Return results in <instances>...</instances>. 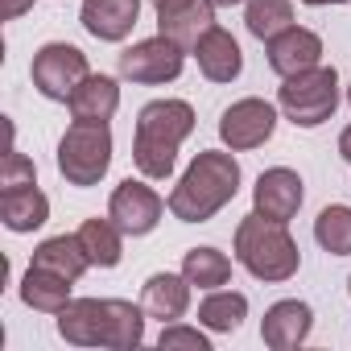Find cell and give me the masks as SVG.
<instances>
[{
    "label": "cell",
    "mask_w": 351,
    "mask_h": 351,
    "mask_svg": "<svg viewBox=\"0 0 351 351\" xmlns=\"http://www.w3.org/2000/svg\"><path fill=\"white\" fill-rule=\"evenodd\" d=\"M58 335L75 347H112L132 351L145 339V306L124 298H71L58 314Z\"/></svg>",
    "instance_id": "obj_1"
},
{
    "label": "cell",
    "mask_w": 351,
    "mask_h": 351,
    "mask_svg": "<svg viewBox=\"0 0 351 351\" xmlns=\"http://www.w3.org/2000/svg\"><path fill=\"white\" fill-rule=\"evenodd\" d=\"M240 191V161L236 153L223 149H203L186 173L178 178V186L169 191V215L182 223H207L211 215H219Z\"/></svg>",
    "instance_id": "obj_2"
},
{
    "label": "cell",
    "mask_w": 351,
    "mask_h": 351,
    "mask_svg": "<svg viewBox=\"0 0 351 351\" xmlns=\"http://www.w3.org/2000/svg\"><path fill=\"white\" fill-rule=\"evenodd\" d=\"M195 132V108L186 99H153L136 112V136H132V161L141 178L165 182L178 165L182 141Z\"/></svg>",
    "instance_id": "obj_3"
},
{
    "label": "cell",
    "mask_w": 351,
    "mask_h": 351,
    "mask_svg": "<svg viewBox=\"0 0 351 351\" xmlns=\"http://www.w3.org/2000/svg\"><path fill=\"white\" fill-rule=\"evenodd\" d=\"M236 261L256 277V281H289L302 265V248L289 236V223L269 219L261 211L244 215L236 223Z\"/></svg>",
    "instance_id": "obj_4"
},
{
    "label": "cell",
    "mask_w": 351,
    "mask_h": 351,
    "mask_svg": "<svg viewBox=\"0 0 351 351\" xmlns=\"http://www.w3.org/2000/svg\"><path fill=\"white\" fill-rule=\"evenodd\" d=\"M112 165L108 120H75L58 141V173L71 186H99Z\"/></svg>",
    "instance_id": "obj_5"
},
{
    "label": "cell",
    "mask_w": 351,
    "mask_h": 351,
    "mask_svg": "<svg viewBox=\"0 0 351 351\" xmlns=\"http://www.w3.org/2000/svg\"><path fill=\"white\" fill-rule=\"evenodd\" d=\"M277 108L285 112L289 124L298 128H318L335 116L339 108V75L335 66H310V71H298L289 79H281L277 87Z\"/></svg>",
    "instance_id": "obj_6"
},
{
    "label": "cell",
    "mask_w": 351,
    "mask_h": 351,
    "mask_svg": "<svg viewBox=\"0 0 351 351\" xmlns=\"http://www.w3.org/2000/svg\"><path fill=\"white\" fill-rule=\"evenodd\" d=\"M87 75H91L87 54H83L79 46H71V42H46V46L34 54V62H29L34 87H38L46 99H58V104H66V99L75 95V87H79Z\"/></svg>",
    "instance_id": "obj_7"
},
{
    "label": "cell",
    "mask_w": 351,
    "mask_h": 351,
    "mask_svg": "<svg viewBox=\"0 0 351 351\" xmlns=\"http://www.w3.org/2000/svg\"><path fill=\"white\" fill-rule=\"evenodd\" d=\"M182 62H186V50L157 34V38H145L120 54V75L128 83H141V87H161V83H173L182 75Z\"/></svg>",
    "instance_id": "obj_8"
},
{
    "label": "cell",
    "mask_w": 351,
    "mask_h": 351,
    "mask_svg": "<svg viewBox=\"0 0 351 351\" xmlns=\"http://www.w3.org/2000/svg\"><path fill=\"white\" fill-rule=\"evenodd\" d=\"M277 128V108L269 99H236L232 108H223L219 116V141L232 149V153H248L256 145H265Z\"/></svg>",
    "instance_id": "obj_9"
},
{
    "label": "cell",
    "mask_w": 351,
    "mask_h": 351,
    "mask_svg": "<svg viewBox=\"0 0 351 351\" xmlns=\"http://www.w3.org/2000/svg\"><path fill=\"white\" fill-rule=\"evenodd\" d=\"M165 207H169V203H161V195H157L153 186H145V182H136V178H124V182L112 191V199H108V219H112L124 236H149V232L161 223Z\"/></svg>",
    "instance_id": "obj_10"
},
{
    "label": "cell",
    "mask_w": 351,
    "mask_h": 351,
    "mask_svg": "<svg viewBox=\"0 0 351 351\" xmlns=\"http://www.w3.org/2000/svg\"><path fill=\"white\" fill-rule=\"evenodd\" d=\"M302 199H306V186H302V178L289 165L265 169L256 178V186H252V211H261L269 219H281V223H289L298 215Z\"/></svg>",
    "instance_id": "obj_11"
},
{
    "label": "cell",
    "mask_w": 351,
    "mask_h": 351,
    "mask_svg": "<svg viewBox=\"0 0 351 351\" xmlns=\"http://www.w3.org/2000/svg\"><path fill=\"white\" fill-rule=\"evenodd\" d=\"M215 25V5L211 0H178V5L157 9V34L169 38L173 46H182L186 54H195L199 38Z\"/></svg>",
    "instance_id": "obj_12"
},
{
    "label": "cell",
    "mask_w": 351,
    "mask_h": 351,
    "mask_svg": "<svg viewBox=\"0 0 351 351\" xmlns=\"http://www.w3.org/2000/svg\"><path fill=\"white\" fill-rule=\"evenodd\" d=\"M310 330H314V310H310L306 302H298V298L273 302V306L265 310V322H261V339H265V347H273V351H293V347H302V343L310 339Z\"/></svg>",
    "instance_id": "obj_13"
},
{
    "label": "cell",
    "mask_w": 351,
    "mask_h": 351,
    "mask_svg": "<svg viewBox=\"0 0 351 351\" xmlns=\"http://www.w3.org/2000/svg\"><path fill=\"white\" fill-rule=\"evenodd\" d=\"M79 21L99 42H124L141 21V0H83Z\"/></svg>",
    "instance_id": "obj_14"
},
{
    "label": "cell",
    "mask_w": 351,
    "mask_h": 351,
    "mask_svg": "<svg viewBox=\"0 0 351 351\" xmlns=\"http://www.w3.org/2000/svg\"><path fill=\"white\" fill-rule=\"evenodd\" d=\"M265 46H269V66H273L281 79H289V75L310 71V66L322 62V38H318L314 29H302V25L281 29V34H277L273 42H265Z\"/></svg>",
    "instance_id": "obj_15"
},
{
    "label": "cell",
    "mask_w": 351,
    "mask_h": 351,
    "mask_svg": "<svg viewBox=\"0 0 351 351\" xmlns=\"http://www.w3.org/2000/svg\"><path fill=\"white\" fill-rule=\"evenodd\" d=\"M191 281L182 273H153L141 289V306L149 318H161V322H182L186 310H191Z\"/></svg>",
    "instance_id": "obj_16"
},
{
    "label": "cell",
    "mask_w": 351,
    "mask_h": 351,
    "mask_svg": "<svg viewBox=\"0 0 351 351\" xmlns=\"http://www.w3.org/2000/svg\"><path fill=\"white\" fill-rule=\"evenodd\" d=\"M195 58H199V71H203L211 83H232V79H240V71H244L240 42H236L228 29H219V25H211V29L199 38Z\"/></svg>",
    "instance_id": "obj_17"
},
{
    "label": "cell",
    "mask_w": 351,
    "mask_h": 351,
    "mask_svg": "<svg viewBox=\"0 0 351 351\" xmlns=\"http://www.w3.org/2000/svg\"><path fill=\"white\" fill-rule=\"evenodd\" d=\"M50 219V199L34 186H17V191H0V223L9 232L25 236V232H38L42 223Z\"/></svg>",
    "instance_id": "obj_18"
},
{
    "label": "cell",
    "mask_w": 351,
    "mask_h": 351,
    "mask_svg": "<svg viewBox=\"0 0 351 351\" xmlns=\"http://www.w3.org/2000/svg\"><path fill=\"white\" fill-rule=\"evenodd\" d=\"M71 277L54 273V269H42V265H29L25 277H21V302L29 310H42V314H58L66 302H71Z\"/></svg>",
    "instance_id": "obj_19"
},
{
    "label": "cell",
    "mask_w": 351,
    "mask_h": 351,
    "mask_svg": "<svg viewBox=\"0 0 351 351\" xmlns=\"http://www.w3.org/2000/svg\"><path fill=\"white\" fill-rule=\"evenodd\" d=\"M66 108H71L75 120H112L116 108H120V87L108 75H87L75 87V95L66 99Z\"/></svg>",
    "instance_id": "obj_20"
},
{
    "label": "cell",
    "mask_w": 351,
    "mask_h": 351,
    "mask_svg": "<svg viewBox=\"0 0 351 351\" xmlns=\"http://www.w3.org/2000/svg\"><path fill=\"white\" fill-rule=\"evenodd\" d=\"M75 236H79L87 261H91V269H116L120 265V256H124V240L120 236L124 232L112 219H83Z\"/></svg>",
    "instance_id": "obj_21"
},
{
    "label": "cell",
    "mask_w": 351,
    "mask_h": 351,
    "mask_svg": "<svg viewBox=\"0 0 351 351\" xmlns=\"http://www.w3.org/2000/svg\"><path fill=\"white\" fill-rule=\"evenodd\" d=\"M244 318H248V298L236 289H207V298L199 302V326H207L215 335L240 330Z\"/></svg>",
    "instance_id": "obj_22"
},
{
    "label": "cell",
    "mask_w": 351,
    "mask_h": 351,
    "mask_svg": "<svg viewBox=\"0 0 351 351\" xmlns=\"http://www.w3.org/2000/svg\"><path fill=\"white\" fill-rule=\"evenodd\" d=\"M34 265L54 269V273H62V277H71V281H79V277L91 269V261H87L79 236H50V240H42V244L34 248Z\"/></svg>",
    "instance_id": "obj_23"
},
{
    "label": "cell",
    "mask_w": 351,
    "mask_h": 351,
    "mask_svg": "<svg viewBox=\"0 0 351 351\" xmlns=\"http://www.w3.org/2000/svg\"><path fill=\"white\" fill-rule=\"evenodd\" d=\"M182 277L191 285H199V289H223L232 281V261H228V252H219L211 244L207 248H191L182 256Z\"/></svg>",
    "instance_id": "obj_24"
},
{
    "label": "cell",
    "mask_w": 351,
    "mask_h": 351,
    "mask_svg": "<svg viewBox=\"0 0 351 351\" xmlns=\"http://www.w3.org/2000/svg\"><path fill=\"white\" fill-rule=\"evenodd\" d=\"M244 25L256 42H273L281 29L293 25V5L289 0H248L244 5Z\"/></svg>",
    "instance_id": "obj_25"
},
{
    "label": "cell",
    "mask_w": 351,
    "mask_h": 351,
    "mask_svg": "<svg viewBox=\"0 0 351 351\" xmlns=\"http://www.w3.org/2000/svg\"><path fill=\"white\" fill-rule=\"evenodd\" d=\"M314 240L330 256H351V207H343V203L322 207L314 219Z\"/></svg>",
    "instance_id": "obj_26"
},
{
    "label": "cell",
    "mask_w": 351,
    "mask_h": 351,
    "mask_svg": "<svg viewBox=\"0 0 351 351\" xmlns=\"http://www.w3.org/2000/svg\"><path fill=\"white\" fill-rule=\"evenodd\" d=\"M157 347L161 351H173V347H186V351H211V339L199 330V326H186V322H165L161 335H157Z\"/></svg>",
    "instance_id": "obj_27"
},
{
    "label": "cell",
    "mask_w": 351,
    "mask_h": 351,
    "mask_svg": "<svg viewBox=\"0 0 351 351\" xmlns=\"http://www.w3.org/2000/svg\"><path fill=\"white\" fill-rule=\"evenodd\" d=\"M38 182V169L25 153L9 149L5 161H0V191H17V186H34Z\"/></svg>",
    "instance_id": "obj_28"
},
{
    "label": "cell",
    "mask_w": 351,
    "mask_h": 351,
    "mask_svg": "<svg viewBox=\"0 0 351 351\" xmlns=\"http://www.w3.org/2000/svg\"><path fill=\"white\" fill-rule=\"evenodd\" d=\"M34 9V0H0V13H5V21H17L21 13Z\"/></svg>",
    "instance_id": "obj_29"
},
{
    "label": "cell",
    "mask_w": 351,
    "mask_h": 351,
    "mask_svg": "<svg viewBox=\"0 0 351 351\" xmlns=\"http://www.w3.org/2000/svg\"><path fill=\"white\" fill-rule=\"evenodd\" d=\"M339 157H343V161L351 165V124H347V128L339 132Z\"/></svg>",
    "instance_id": "obj_30"
},
{
    "label": "cell",
    "mask_w": 351,
    "mask_h": 351,
    "mask_svg": "<svg viewBox=\"0 0 351 351\" xmlns=\"http://www.w3.org/2000/svg\"><path fill=\"white\" fill-rule=\"evenodd\" d=\"M215 9H236V5H248V0H211Z\"/></svg>",
    "instance_id": "obj_31"
},
{
    "label": "cell",
    "mask_w": 351,
    "mask_h": 351,
    "mask_svg": "<svg viewBox=\"0 0 351 351\" xmlns=\"http://www.w3.org/2000/svg\"><path fill=\"white\" fill-rule=\"evenodd\" d=\"M165 5H178V0H153V9H165Z\"/></svg>",
    "instance_id": "obj_32"
},
{
    "label": "cell",
    "mask_w": 351,
    "mask_h": 351,
    "mask_svg": "<svg viewBox=\"0 0 351 351\" xmlns=\"http://www.w3.org/2000/svg\"><path fill=\"white\" fill-rule=\"evenodd\" d=\"M302 5H314L318 9V5H330V0H302Z\"/></svg>",
    "instance_id": "obj_33"
},
{
    "label": "cell",
    "mask_w": 351,
    "mask_h": 351,
    "mask_svg": "<svg viewBox=\"0 0 351 351\" xmlns=\"http://www.w3.org/2000/svg\"><path fill=\"white\" fill-rule=\"evenodd\" d=\"M330 5H351V0H330Z\"/></svg>",
    "instance_id": "obj_34"
},
{
    "label": "cell",
    "mask_w": 351,
    "mask_h": 351,
    "mask_svg": "<svg viewBox=\"0 0 351 351\" xmlns=\"http://www.w3.org/2000/svg\"><path fill=\"white\" fill-rule=\"evenodd\" d=\"M347 104H351V87H347Z\"/></svg>",
    "instance_id": "obj_35"
},
{
    "label": "cell",
    "mask_w": 351,
    "mask_h": 351,
    "mask_svg": "<svg viewBox=\"0 0 351 351\" xmlns=\"http://www.w3.org/2000/svg\"><path fill=\"white\" fill-rule=\"evenodd\" d=\"M347 293H351V277H347Z\"/></svg>",
    "instance_id": "obj_36"
}]
</instances>
